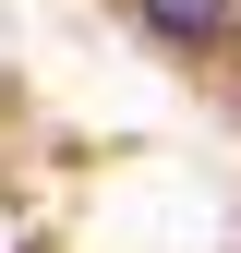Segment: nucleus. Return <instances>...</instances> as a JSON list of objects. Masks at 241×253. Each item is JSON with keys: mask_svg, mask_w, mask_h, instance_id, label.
Wrapping results in <instances>:
<instances>
[{"mask_svg": "<svg viewBox=\"0 0 241 253\" xmlns=\"http://www.w3.org/2000/svg\"><path fill=\"white\" fill-rule=\"evenodd\" d=\"M145 12V37H169V48H217L229 37V0H133Z\"/></svg>", "mask_w": 241, "mask_h": 253, "instance_id": "1", "label": "nucleus"}]
</instances>
